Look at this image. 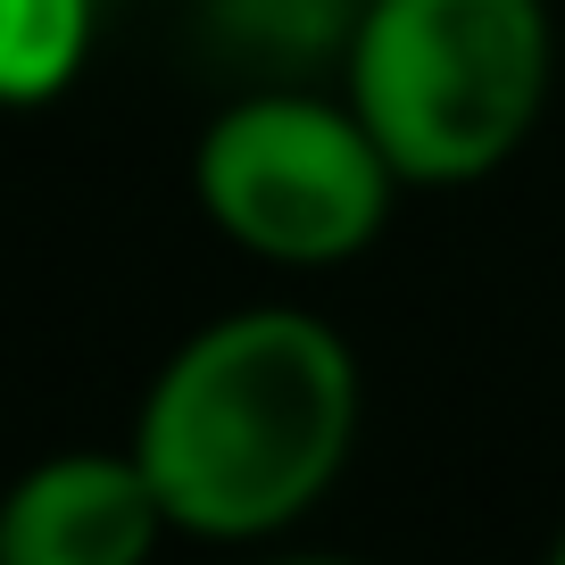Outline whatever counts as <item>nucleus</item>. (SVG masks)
<instances>
[{
    "mask_svg": "<svg viewBox=\"0 0 565 565\" xmlns=\"http://www.w3.org/2000/svg\"><path fill=\"white\" fill-rule=\"evenodd\" d=\"M358 407V358L324 317L233 308L150 374L125 449L159 491L167 532L275 541L341 482Z\"/></svg>",
    "mask_w": 565,
    "mask_h": 565,
    "instance_id": "1",
    "label": "nucleus"
},
{
    "mask_svg": "<svg viewBox=\"0 0 565 565\" xmlns=\"http://www.w3.org/2000/svg\"><path fill=\"white\" fill-rule=\"evenodd\" d=\"M92 51V0H0V108H42Z\"/></svg>",
    "mask_w": 565,
    "mask_h": 565,
    "instance_id": "6",
    "label": "nucleus"
},
{
    "mask_svg": "<svg viewBox=\"0 0 565 565\" xmlns=\"http://www.w3.org/2000/svg\"><path fill=\"white\" fill-rule=\"evenodd\" d=\"M258 565H358V557H258Z\"/></svg>",
    "mask_w": 565,
    "mask_h": 565,
    "instance_id": "7",
    "label": "nucleus"
},
{
    "mask_svg": "<svg viewBox=\"0 0 565 565\" xmlns=\"http://www.w3.org/2000/svg\"><path fill=\"white\" fill-rule=\"evenodd\" d=\"M548 75V0H366L341 100L399 192H458L524 150Z\"/></svg>",
    "mask_w": 565,
    "mask_h": 565,
    "instance_id": "2",
    "label": "nucleus"
},
{
    "mask_svg": "<svg viewBox=\"0 0 565 565\" xmlns=\"http://www.w3.org/2000/svg\"><path fill=\"white\" fill-rule=\"evenodd\" d=\"M399 175L333 92H233L192 141V200L266 266H341L383 233Z\"/></svg>",
    "mask_w": 565,
    "mask_h": 565,
    "instance_id": "3",
    "label": "nucleus"
},
{
    "mask_svg": "<svg viewBox=\"0 0 565 565\" xmlns=\"http://www.w3.org/2000/svg\"><path fill=\"white\" fill-rule=\"evenodd\" d=\"M366 0H200V51L242 92H317L350 75Z\"/></svg>",
    "mask_w": 565,
    "mask_h": 565,
    "instance_id": "5",
    "label": "nucleus"
},
{
    "mask_svg": "<svg viewBox=\"0 0 565 565\" xmlns=\"http://www.w3.org/2000/svg\"><path fill=\"white\" fill-rule=\"evenodd\" d=\"M167 541L134 449H58L0 491V565H150Z\"/></svg>",
    "mask_w": 565,
    "mask_h": 565,
    "instance_id": "4",
    "label": "nucleus"
},
{
    "mask_svg": "<svg viewBox=\"0 0 565 565\" xmlns=\"http://www.w3.org/2000/svg\"><path fill=\"white\" fill-rule=\"evenodd\" d=\"M548 565H565V532H557V548H548Z\"/></svg>",
    "mask_w": 565,
    "mask_h": 565,
    "instance_id": "8",
    "label": "nucleus"
}]
</instances>
